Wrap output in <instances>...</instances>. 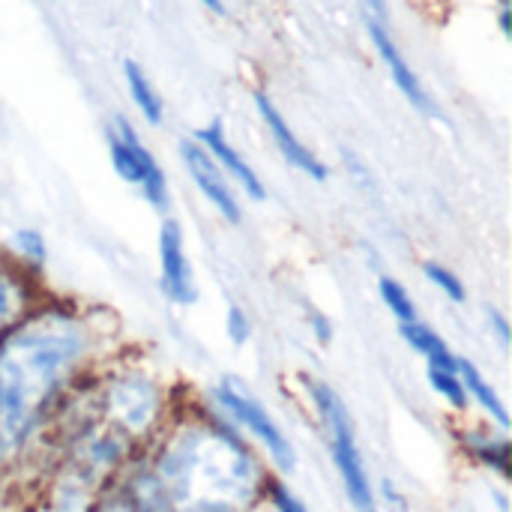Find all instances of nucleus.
Wrapping results in <instances>:
<instances>
[{"label":"nucleus","instance_id":"f257e3e1","mask_svg":"<svg viewBox=\"0 0 512 512\" xmlns=\"http://www.w3.org/2000/svg\"><path fill=\"white\" fill-rule=\"evenodd\" d=\"M108 309L45 294L0 330V465L18 459L105 363Z\"/></svg>","mask_w":512,"mask_h":512},{"label":"nucleus","instance_id":"f03ea898","mask_svg":"<svg viewBox=\"0 0 512 512\" xmlns=\"http://www.w3.org/2000/svg\"><path fill=\"white\" fill-rule=\"evenodd\" d=\"M150 468L174 512H252L270 480L240 432L213 408L177 423Z\"/></svg>","mask_w":512,"mask_h":512},{"label":"nucleus","instance_id":"7ed1b4c3","mask_svg":"<svg viewBox=\"0 0 512 512\" xmlns=\"http://www.w3.org/2000/svg\"><path fill=\"white\" fill-rule=\"evenodd\" d=\"M87 396L93 399L99 423L129 444L156 435L168 408L159 375L138 360L102 363L87 381Z\"/></svg>","mask_w":512,"mask_h":512},{"label":"nucleus","instance_id":"20e7f679","mask_svg":"<svg viewBox=\"0 0 512 512\" xmlns=\"http://www.w3.org/2000/svg\"><path fill=\"white\" fill-rule=\"evenodd\" d=\"M306 390H309L312 408L318 414V423L327 432L330 456H333L336 474L342 480V489H345L351 507L357 512H378V498H375V489H372V480H369L363 450L357 444V432H354V420H351L348 405L321 378H309Z\"/></svg>","mask_w":512,"mask_h":512},{"label":"nucleus","instance_id":"39448f33","mask_svg":"<svg viewBox=\"0 0 512 512\" xmlns=\"http://www.w3.org/2000/svg\"><path fill=\"white\" fill-rule=\"evenodd\" d=\"M210 408L225 423H231L240 435H249L282 474H291L297 468V453H294L288 435L273 420V414L267 411V405L240 378L225 375L210 390Z\"/></svg>","mask_w":512,"mask_h":512},{"label":"nucleus","instance_id":"423d86ee","mask_svg":"<svg viewBox=\"0 0 512 512\" xmlns=\"http://www.w3.org/2000/svg\"><path fill=\"white\" fill-rule=\"evenodd\" d=\"M105 138H108V156H111V165H114L117 177L138 186L144 201L153 210L168 213V207H171L168 177H165L162 165L156 162V156L141 141L138 129L129 123V117L117 114L111 120V126L105 129Z\"/></svg>","mask_w":512,"mask_h":512},{"label":"nucleus","instance_id":"0eeeda50","mask_svg":"<svg viewBox=\"0 0 512 512\" xmlns=\"http://www.w3.org/2000/svg\"><path fill=\"white\" fill-rule=\"evenodd\" d=\"M159 288L174 306L198 303V279L186 252L183 225L174 216H165L159 225Z\"/></svg>","mask_w":512,"mask_h":512},{"label":"nucleus","instance_id":"6e6552de","mask_svg":"<svg viewBox=\"0 0 512 512\" xmlns=\"http://www.w3.org/2000/svg\"><path fill=\"white\" fill-rule=\"evenodd\" d=\"M180 159H183V168L189 171L195 189L204 195V201L228 225H240L243 222V204L234 192V183L222 174V168L213 162V156L195 138H186V141H180Z\"/></svg>","mask_w":512,"mask_h":512},{"label":"nucleus","instance_id":"1a4fd4ad","mask_svg":"<svg viewBox=\"0 0 512 512\" xmlns=\"http://www.w3.org/2000/svg\"><path fill=\"white\" fill-rule=\"evenodd\" d=\"M90 512H174L150 462L123 471L90 507Z\"/></svg>","mask_w":512,"mask_h":512},{"label":"nucleus","instance_id":"9d476101","mask_svg":"<svg viewBox=\"0 0 512 512\" xmlns=\"http://www.w3.org/2000/svg\"><path fill=\"white\" fill-rule=\"evenodd\" d=\"M366 33H369V39H372V45H375L381 63L387 66L393 84L399 87V93H402L420 114H426V117H441L435 99H432L429 90L423 87L420 75H417L414 66L408 63V57L402 54V48H399V42L393 39V33L387 30V24H384L381 18H375V15H366Z\"/></svg>","mask_w":512,"mask_h":512},{"label":"nucleus","instance_id":"9b49d317","mask_svg":"<svg viewBox=\"0 0 512 512\" xmlns=\"http://www.w3.org/2000/svg\"><path fill=\"white\" fill-rule=\"evenodd\" d=\"M255 108H258V114H261V120H264V126H267V132H270V138H273V144H276V150L285 156V162L291 165V168H297V171H303L306 177H312V180H327L330 177V168L297 138V132L291 129V123L285 120V114L276 108V102L264 93V90H255Z\"/></svg>","mask_w":512,"mask_h":512},{"label":"nucleus","instance_id":"f8f14e48","mask_svg":"<svg viewBox=\"0 0 512 512\" xmlns=\"http://www.w3.org/2000/svg\"><path fill=\"white\" fill-rule=\"evenodd\" d=\"M195 141L213 156V162L222 168V174H225L234 186H240L252 201H264V198H267L264 180H261L258 171L243 159V153L228 141L225 126H222L219 120H213V123H207L204 129H198V132H195Z\"/></svg>","mask_w":512,"mask_h":512},{"label":"nucleus","instance_id":"ddd939ff","mask_svg":"<svg viewBox=\"0 0 512 512\" xmlns=\"http://www.w3.org/2000/svg\"><path fill=\"white\" fill-rule=\"evenodd\" d=\"M456 372H459V378H462V384H465V393H468V402H474L501 432H507L510 429V414H507V405H504V399L498 396V390L486 381V375L471 363V360H465V357H459V363H456Z\"/></svg>","mask_w":512,"mask_h":512},{"label":"nucleus","instance_id":"4468645a","mask_svg":"<svg viewBox=\"0 0 512 512\" xmlns=\"http://www.w3.org/2000/svg\"><path fill=\"white\" fill-rule=\"evenodd\" d=\"M399 336H402V342L414 351V354H420L423 360H426V366H432V369H456V363H459V354L444 342V336L438 333V330H432L426 321H411V324H399Z\"/></svg>","mask_w":512,"mask_h":512},{"label":"nucleus","instance_id":"2eb2a0df","mask_svg":"<svg viewBox=\"0 0 512 512\" xmlns=\"http://www.w3.org/2000/svg\"><path fill=\"white\" fill-rule=\"evenodd\" d=\"M123 75H126L129 96H132L135 108L141 111V117H144L150 126H159V123L165 120V105H162V96L156 93L153 81H150L147 72L141 69V63L123 60Z\"/></svg>","mask_w":512,"mask_h":512},{"label":"nucleus","instance_id":"dca6fc26","mask_svg":"<svg viewBox=\"0 0 512 512\" xmlns=\"http://www.w3.org/2000/svg\"><path fill=\"white\" fill-rule=\"evenodd\" d=\"M6 255L24 267L27 273L39 276L48 264V243H45V234L39 228H15L12 237H9V246H6Z\"/></svg>","mask_w":512,"mask_h":512},{"label":"nucleus","instance_id":"f3484780","mask_svg":"<svg viewBox=\"0 0 512 512\" xmlns=\"http://www.w3.org/2000/svg\"><path fill=\"white\" fill-rule=\"evenodd\" d=\"M465 447L489 471H495L501 477L510 474V441L504 432L501 435H495L492 429L489 432H471V435H465Z\"/></svg>","mask_w":512,"mask_h":512},{"label":"nucleus","instance_id":"a211bd4d","mask_svg":"<svg viewBox=\"0 0 512 512\" xmlns=\"http://www.w3.org/2000/svg\"><path fill=\"white\" fill-rule=\"evenodd\" d=\"M378 294H381V303L387 306V312H390L399 324H411V321L420 318L411 291H408L396 276H381V279H378Z\"/></svg>","mask_w":512,"mask_h":512},{"label":"nucleus","instance_id":"6ab92c4d","mask_svg":"<svg viewBox=\"0 0 512 512\" xmlns=\"http://www.w3.org/2000/svg\"><path fill=\"white\" fill-rule=\"evenodd\" d=\"M429 387H432V393H438L453 411H468V393H465V384H462V378H459V372L456 369H432L429 366Z\"/></svg>","mask_w":512,"mask_h":512},{"label":"nucleus","instance_id":"aec40b11","mask_svg":"<svg viewBox=\"0 0 512 512\" xmlns=\"http://www.w3.org/2000/svg\"><path fill=\"white\" fill-rule=\"evenodd\" d=\"M423 276H426V282H429L432 288H438L450 303L462 306V303L468 300L465 282H462L459 273L450 270L447 264H441V261H426V264H423Z\"/></svg>","mask_w":512,"mask_h":512},{"label":"nucleus","instance_id":"412c9836","mask_svg":"<svg viewBox=\"0 0 512 512\" xmlns=\"http://www.w3.org/2000/svg\"><path fill=\"white\" fill-rule=\"evenodd\" d=\"M252 333H255V324H252L249 312L243 306L231 303L228 312H225V336L231 339V345H237V348L249 345L252 342Z\"/></svg>","mask_w":512,"mask_h":512},{"label":"nucleus","instance_id":"4be33fe9","mask_svg":"<svg viewBox=\"0 0 512 512\" xmlns=\"http://www.w3.org/2000/svg\"><path fill=\"white\" fill-rule=\"evenodd\" d=\"M264 501L270 504V510L273 512H309L306 510V504H303L282 480H267V486H264Z\"/></svg>","mask_w":512,"mask_h":512},{"label":"nucleus","instance_id":"5701e85b","mask_svg":"<svg viewBox=\"0 0 512 512\" xmlns=\"http://www.w3.org/2000/svg\"><path fill=\"white\" fill-rule=\"evenodd\" d=\"M486 327H489V336H495V342L507 351L512 342V324L510 318H507V312L489 306V309H486Z\"/></svg>","mask_w":512,"mask_h":512},{"label":"nucleus","instance_id":"b1692460","mask_svg":"<svg viewBox=\"0 0 512 512\" xmlns=\"http://www.w3.org/2000/svg\"><path fill=\"white\" fill-rule=\"evenodd\" d=\"M309 327H312V336H315L318 345H330L333 342V321L324 312L312 309L309 312Z\"/></svg>","mask_w":512,"mask_h":512},{"label":"nucleus","instance_id":"393cba45","mask_svg":"<svg viewBox=\"0 0 512 512\" xmlns=\"http://www.w3.org/2000/svg\"><path fill=\"white\" fill-rule=\"evenodd\" d=\"M345 162H348V171H351V174H354V177H357L363 186H369V183H372V180H369V168H366V165H363V162H360L354 153H345Z\"/></svg>","mask_w":512,"mask_h":512},{"label":"nucleus","instance_id":"a878e982","mask_svg":"<svg viewBox=\"0 0 512 512\" xmlns=\"http://www.w3.org/2000/svg\"><path fill=\"white\" fill-rule=\"evenodd\" d=\"M498 24H501V33L510 39L512 36V15L510 9H501V15H498Z\"/></svg>","mask_w":512,"mask_h":512},{"label":"nucleus","instance_id":"bb28decb","mask_svg":"<svg viewBox=\"0 0 512 512\" xmlns=\"http://www.w3.org/2000/svg\"><path fill=\"white\" fill-rule=\"evenodd\" d=\"M366 6L372 9L375 18H381V21L387 18V3H384V0H366Z\"/></svg>","mask_w":512,"mask_h":512},{"label":"nucleus","instance_id":"cd10ccee","mask_svg":"<svg viewBox=\"0 0 512 512\" xmlns=\"http://www.w3.org/2000/svg\"><path fill=\"white\" fill-rule=\"evenodd\" d=\"M201 6H207V9L216 12V15H225V3H222V0H201Z\"/></svg>","mask_w":512,"mask_h":512},{"label":"nucleus","instance_id":"c85d7f7f","mask_svg":"<svg viewBox=\"0 0 512 512\" xmlns=\"http://www.w3.org/2000/svg\"><path fill=\"white\" fill-rule=\"evenodd\" d=\"M498 6H501V9H510V0H498Z\"/></svg>","mask_w":512,"mask_h":512},{"label":"nucleus","instance_id":"c756f323","mask_svg":"<svg viewBox=\"0 0 512 512\" xmlns=\"http://www.w3.org/2000/svg\"><path fill=\"white\" fill-rule=\"evenodd\" d=\"M0 492H3V483H0Z\"/></svg>","mask_w":512,"mask_h":512}]
</instances>
